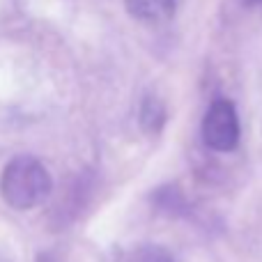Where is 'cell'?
<instances>
[{"label":"cell","instance_id":"4","mask_svg":"<svg viewBox=\"0 0 262 262\" xmlns=\"http://www.w3.org/2000/svg\"><path fill=\"white\" fill-rule=\"evenodd\" d=\"M140 122L145 129H161L163 127V106L157 99H145L140 108Z\"/></svg>","mask_w":262,"mask_h":262},{"label":"cell","instance_id":"3","mask_svg":"<svg viewBox=\"0 0 262 262\" xmlns=\"http://www.w3.org/2000/svg\"><path fill=\"white\" fill-rule=\"evenodd\" d=\"M124 7L140 23H166L175 14V0H124Z\"/></svg>","mask_w":262,"mask_h":262},{"label":"cell","instance_id":"5","mask_svg":"<svg viewBox=\"0 0 262 262\" xmlns=\"http://www.w3.org/2000/svg\"><path fill=\"white\" fill-rule=\"evenodd\" d=\"M129 262H172V258L168 255V251L159 249V246H145V249L136 251Z\"/></svg>","mask_w":262,"mask_h":262},{"label":"cell","instance_id":"2","mask_svg":"<svg viewBox=\"0 0 262 262\" xmlns=\"http://www.w3.org/2000/svg\"><path fill=\"white\" fill-rule=\"evenodd\" d=\"M239 115L232 101L216 99L203 118V140L216 152H230L239 143Z\"/></svg>","mask_w":262,"mask_h":262},{"label":"cell","instance_id":"1","mask_svg":"<svg viewBox=\"0 0 262 262\" xmlns=\"http://www.w3.org/2000/svg\"><path fill=\"white\" fill-rule=\"evenodd\" d=\"M51 193V175L35 157H14L0 175V195L14 209H32Z\"/></svg>","mask_w":262,"mask_h":262}]
</instances>
